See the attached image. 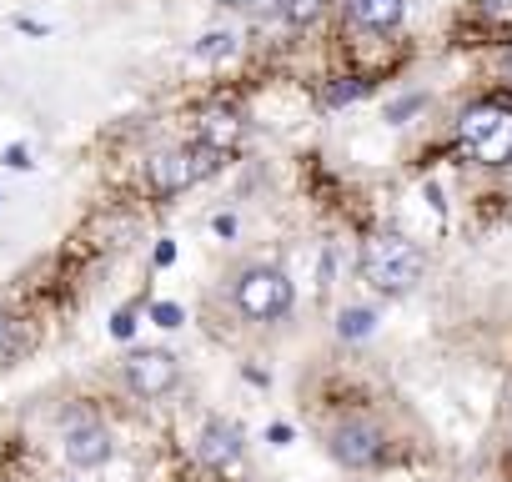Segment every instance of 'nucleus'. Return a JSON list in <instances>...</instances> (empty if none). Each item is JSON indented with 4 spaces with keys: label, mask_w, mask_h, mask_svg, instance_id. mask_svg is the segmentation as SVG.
I'll return each instance as SVG.
<instances>
[{
    "label": "nucleus",
    "mask_w": 512,
    "mask_h": 482,
    "mask_svg": "<svg viewBox=\"0 0 512 482\" xmlns=\"http://www.w3.org/2000/svg\"><path fill=\"white\" fill-rule=\"evenodd\" d=\"M362 96H367V81L347 76V81H337V86L322 91V106H352V101H362Z\"/></svg>",
    "instance_id": "nucleus-13"
},
{
    "label": "nucleus",
    "mask_w": 512,
    "mask_h": 482,
    "mask_svg": "<svg viewBox=\"0 0 512 482\" xmlns=\"http://www.w3.org/2000/svg\"><path fill=\"white\" fill-rule=\"evenodd\" d=\"M221 161H226V156H221L216 146H206V141L171 146V151H156V156L146 161V181H151V191L176 196V191H186V186H196V181L216 176V171H221Z\"/></svg>",
    "instance_id": "nucleus-3"
},
{
    "label": "nucleus",
    "mask_w": 512,
    "mask_h": 482,
    "mask_svg": "<svg viewBox=\"0 0 512 482\" xmlns=\"http://www.w3.org/2000/svg\"><path fill=\"white\" fill-rule=\"evenodd\" d=\"M477 11L487 21H512V0H477Z\"/></svg>",
    "instance_id": "nucleus-15"
},
{
    "label": "nucleus",
    "mask_w": 512,
    "mask_h": 482,
    "mask_svg": "<svg viewBox=\"0 0 512 482\" xmlns=\"http://www.w3.org/2000/svg\"><path fill=\"white\" fill-rule=\"evenodd\" d=\"M422 272H427V257H422L417 241H407V236L387 231V236H372L362 247V277L382 297H407L422 282Z\"/></svg>",
    "instance_id": "nucleus-1"
},
{
    "label": "nucleus",
    "mask_w": 512,
    "mask_h": 482,
    "mask_svg": "<svg viewBox=\"0 0 512 482\" xmlns=\"http://www.w3.org/2000/svg\"><path fill=\"white\" fill-rule=\"evenodd\" d=\"M151 317H156V327H181V307H171V302H156Z\"/></svg>",
    "instance_id": "nucleus-16"
},
{
    "label": "nucleus",
    "mask_w": 512,
    "mask_h": 482,
    "mask_svg": "<svg viewBox=\"0 0 512 482\" xmlns=\"http://www.w3.org/2000/svg\"><path fill=\"white\" fill-rule=\"evenodd\" d=\"M377 332V312L372 307H347L342 317H337V337H347V342H362V337H372Z\"/></svg>",
    "instance_id": "nucleus-11"
},
{
    "label": "nucleus",
    "mask_w": 512,
    "mask_h": 482,
    "mask_svg": "<svg viewBox=\"0 0 512 482\" xmlns=\"http://www.w3.org/2000/svg\"><path fill=\"white\" fill-rule=\"evenodd\" d=\"M507 71H512V51H507Z\"/></svg>",
    "instance_id": "nucleus-22"
},
{
    "label": "nucleus",
    "mask_w": 512,
    "mask_h": 482,
    "mask_svg": "<svg viewBox=\"0 0 512 482\" xmlns=\"http://www.w3.org/2000/svg\"><path fill=\"white\" fill-rule=\"evenodd\" d=\"M111 332H116V337L126 342V337L136 332V312H131V307H126V312H116V327H111Z\"/></svg>",
    "instance_id": "nucleus-17"
},
{
    "label": "nucleus",
    "mask_w": 512,
    "mask_h": 482,
    "mask_svg": "<svg viewBox=\"0 0 512 482\" xmlns=\"http://www.w3.org/2000/svg\"><path fill=\"white\" fill-rule=\"evenodd\" d=\"M11 337H16V317L0 312V347H11Z\"/></svg>",
    "instance_id": "nucleus-19"
},
{
    "label": "nucleus",
    "mask_w": 512,
    "mask_h": 482,
    "mask_svg": "<svg viewBox=\"0 0 512 482\" xmlns=\"http://www.w3.org/2000/svg\"><path fill=\"white\" fill-rule=\"evenodd\" d=\"M241 427L236 422H221V417H211L206 427H201V442H196V457L206 462V467H216V472H226L236 457H241Z\"/></svg>",
    "instance_id": "nucleus-8"
},
{
    "label": "nucleus",
    "mask_w": 512,
    "mask_h": 482,
    "mask_svg": "<svg viewBox=\"0 0 512 482\" xmlns=\"http://www.w3.org/2000/svg\"><path fill=\"white\" fill-rule=\"evenodd\" d=\"M181 382V362L166 347H141L126 357V387L136 397H166Z\"/></svg>",
    "instance_id": "nucleus-6"
},
{
    "label": "nucleus",
    "mask_w": 512,
    "mask_h": 482,
    "mask_svg": "<svg viewBox=\"0 0 512 482\" xmlns=\"http://www.w3.org/2000/svg\"><path fill=\"white\" fill-rule=\"evenodd\" d=\"M231 46H236V41H231V36H221V31H216V36H206V41H201V46H196V56H231Z\"/></svg>",
    "instance_id": "nucleus-14"
},
{
    "label": "nucleus",
    "mask_w": 512,
    "mask_h": 482,
    "mask_svg": "<svg viewBox=\"0 0 512 482\" xmlns=\"http://www.w3.org/2000/svg\"><path fill=\"white\" fill-rule=\"evenodd\" d=\"M457 141L482 166H512V101L487 96L457 116Z\"/></svg>",
    "instance_id": "nucleus-2"
},
{
    "label": "nucleus",
    "mask_w": 512,
    "mask_h": 482,
    "mask_svg": "<svg viewBox=\"0 0 512 482\" xmlns=\"http://www.w3.org/2000/svg\"><path fill=\"white\" fill-rule=\"evenodd\" d=\"M241 131H246V121H241L236 106H206L201 111V126H196V141H206V146H216L226 156L241 141Z\"/></svg>",
    "instance_id": "nucleus-9"
},
{
    "label": "nucleus",
    "mask_w": 512,
    "mask_h": 482,
    "mask_svg": "<svg viewBox=\"0 0 512 482\" xmlns=\"http://www.w3.org/2000/svg\"><path fill=\"white\" fill-rule=\"evenodd\" d=\"M231 297H236L241 317H251V322H277V317L292 312V282H287L282 267H246L236 277Z\"/></svg>",
    "instance_id": "nucleus-4"
},
{
    "label": "nucleus",
    "mask_w": 512,
    "mask_h": 482,
    "mask_svg": "<svg viewBox=\"0 0 512 482\" xmlns=\"http://www.w3.org/2000/svg\"><path fill=\"white\" fill-rule=\"evenodd\" d=\"M66 462L71 467H101L111 462V432L91 417H71L66 422Z\"/></svg>",
    "instance_id": "nucleus-7"
},
{
    "label": "nucleus",
    "mask_w": 512,
    "mask_h": 482,
    "mask_svg": "<svg viewBox=\"0 0 512 482\" xmlns=\"http://www.w3.org/2000/svg\"><path fill=\"white\" fill-rule=\"evenodd\" d=\"M417 106H422V96H412V101H397V106L387 111V121H402V116H412Z\"/></svg>",
    "instance_id": "nucleus-18"
},
{
    "label": "nucleus",
    "mask_w": 512,
    "mask_h": 482,
    "mask_svg": "<svg viewBox=\"0 0 512 482\" xmlns=\"http://www.w3.org/2000/svg\"><path fill=\"white\" fill-rule=\"evenodd\" d=\"M327 447H332V457H337L342 467L362 472V467H377V462H382L387 437H382V427L367 422V417H342V422L327 432Z\"/></svg>",
    "instance_id": "nucleus-5"
},
{
    "label": "nucleus",
    "mask_w": 512,
    "mask_h": 482,
    "mask_svg": "<svg viewBox=\"0 0 512 482\" xmlns=\"http://www.w3.org/2000/svg\"><path fill=\"white\" fill-rule=\"evenodd\" d=\"M322 11H327V0H277V16L287 26H312Z\"/></svg>",
    "instance_id": "nucleus-12"
},
{
    "label": "nucleus",
    "mask_w": 512,
    "mask_h": 482,
    "mask_svg": "<svg viewBox=\"0 0 512 482\" xmlns=\"http://www.w3.org/2000/svg\"><path fill=\"white\" fill-rule=\"evenodd\" d=\"M226 6H256V0H226Z\"/></svg>",
    "instance_id": "nucleus-21"
},
{
    "label": "nucleus",
    "mask_w": 512,
    "mask_h": 482,
    "mask_svg": "<svg viewBox=\"0 0 512 482\" xmlns=\"http://www.w3.org/2000/svg\"><path fill=\"white\" fill-rule=\"evenodd\" d=\"M347 16L362 31H397L407 16V0H347Z\"/></svg>",
    "instance_id": "nucleus-10"
},
{
    "label": "nucleus",
    "mask_w": 512,
    "mask_h": 482,
    "mask_svg": "<svg viewBox=\"0 0 512 482\" xmlns=\"http://www.w3.org/2000/svg\"><path fill=\"white\" fill-rule=\"evenodd\" d=\"M6 166H31V156H26L21 146H11V151H6Z\"/></svg>",
    "instance_id": "nucleus-20"
}]
</instances>
